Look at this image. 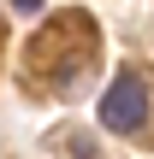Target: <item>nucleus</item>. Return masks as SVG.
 I'll return each instance as SVG.
<instances>
[{
	"label": "nucleus",
	"mask_w": 154,
	"mask_h": 159,
	"mask_svg": "<svg viewBox=\"0 0 154 159\" xmlns=\"http://www.w3.org/2000/svg\"><path fill=\"white\" fill-rule=\"evenodd\" d=\"M101 124H107L113 136H137V130L148 124V83H142L137 71H119V77H113V89L101 94Z\"/></svg>",
	"instance_id": "nucleus-2"
},
{
	"label": "nucleus",
	"mask_w": 154,
	"mask_h": 159,
	"mask_svg": "<svg viewBox=\"0 0 154 159\" xmlns=\"http://www.w3.org/2000/svg\"><path fill=\"white\" fill-rule=\"evenodd\" d=\"M71 24H77V18H65V24H53V30H42V35L30 41V65H36V77H47V89H71L77 71H83V59H89V47H95V35H77V41L65 47Z\"/></svg>",
	"instance_id": "nucleus-1"
}]
</instances>
